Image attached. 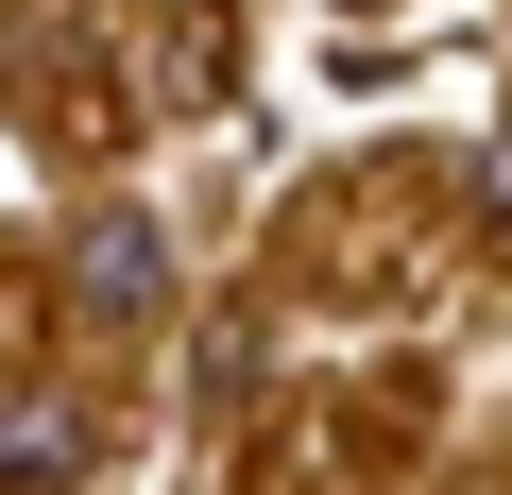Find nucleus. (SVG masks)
Instances as JSON below:
<instances>
[{
    "label": "nucleus",
    "mask_w": 512,
    "mask_h": 495,
    "mask_svg": "<svg viewBox=\"0 0 512 495\" xmlns=\"http://www.w3.org/2000/svg\"><path fill=\"white\" fill-rule=\"evenodd\" d=\"M86 478V410L69 393H18V410H0V495H69Z\"/></svg>",
    "instance_id": "nucleus-2"
},
{
    "label": "nucleus",
    "mask_w": 512,
    "mask_h": 495,
    "mask_svg": "<svg viewBox=\"0 0 512 495\" xmlns=\"http://www.w3.org/2000/svg\"><path fill=\"white\" fill-rule=\"evenodd\" d=\"M69 308H86V325H154V308H171V239H154L137 205L69 222Z\"/></svg>",
    "instance_id": "nucleus-1"
},
{
    "label": "nucleus",
    "mask_w": 512,
    "mask_h": 495,
    "mask_svg": "<svg viewBox=\"0 0 512 495\" xmlns=\"http://www.w3.org/2000/svg\"><path fill=\"white\" fill-rule=\"evenodd\" d=\"M342 18H359V0H342Z\"/></svg>",
    "instance_id": "nucleus-3"
}]
</instances>
